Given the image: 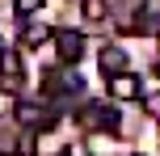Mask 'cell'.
Listing matches in <instances>:
<instances>
[{
    "label": "cell",
    "mask_w": 160,
    "mask_h": 156,
    "mask_svg": "<svg viewBox=\"0 0 160 156\" xmlns=\"http://www.w3.org/2000/svg\"><path fill=\"white\" fill-rule=\"evenodd\" d=\"M55 47H59V59L63 63H76L84 55V34L80 30H55Z\"/></svg>",
    "instance_id": "cell-1"
},
{
    "label": "cell",
    "mask_w": 160,
    "mask_h": 156,
    "mask_svg": "<svg viewBox=\"0 0 160 156\" xmlns=\"http://www.w3.org/2000/svg\"><path fill=\"white\" fill-rule=\"evenodd\" d=\"M17 80H21V51H17V47H4V51H0V84L13 93Z\"/></svg>",
    "instance_id": "cell-2"
},
{
    "label": "cell",
    "mask_w": 160,
    "mask_h": 156,
    "mask_svg": "<svg viewBox=\"0 0 160 156\" xmlns=\"http://www.w3.org/2000/svg\"><path fill=\"white\" fill-rule=\"evenodd\" d=\"M110 97H114V101H135V97H143V80H139L135 72L114 76V80H110Z\"/></svg>",
    "instance_id": "cell-3"
},
{
    "label": "cell",
    "mask_w": 160,
    "mask_h": 156,
    "mask_svg": "<svg viewBox=\"0 0 160 156\" xmlns=\"http://www.w3.org/2000/svg\"><path fill=\"white\" fill-rule=\"evenodd\" d=\"M97 63H101V72L114 80V76H127V63H131V59H127V51H122V47H101Z\"/></svg>",
    "instance_id": "cell-4"
},
{
    "label": "cell",
    "mask_w": 160,
    "mask_h": 156,
    "mask_svg": "<svg viewBox=\"0 0 160 156\" xmlns=\"http://www.w3.org/2000/svg\"><path fill=\"white\" fill-rule=\"evenodd\" d=\"M17 123H21V127H30V131H47L55 118H47V110H42V106H34V101H21V106H17Z\"/></svg>",
    "instance_id": "cell-5"
},
{
    "label": "cell",
    "mask_w": 160,
    "mask_h": 156,
    "mask_svg": "<svg viewBox=\"0 0 160 156\" xmlns=\"http://www.w3.org/2000/svg\"><path fill=\"white\" fill-rule=\"evenodd\" d=\"M80 118H84V127H114V110L101 106V101H88Z\"/></svg>",
    "instance_id": "cell-6"
},
{
    "label": "cell",
    "mask_w": 160,
    "mask_h": 156,
    "mask_svg": "<svg viewBox=\"0 0 160 156\" xmlns=\"http://www.w3.org/2000/svg\"><path fill=\"white\" fill-rule=\"evenodd\" d=\"M21 42H25V47H42V42H55V30H51V25L30 21V25L21 30Z\"/></svg>",
    "instance_id": "cell-7"
},
{
    "label": "cell",
    "mask_w": 160,
    "mask_h": 156,
    "mask_svg": "<svg viewBox=\"0 0 160 156\" xmlns=\"http://www.w3.org/2000/svg\"><path fill=\"white\" fill-rule=\"evenodd\" d=\"M110 13V0H80V17L84 21H105Z\"/></svg>",
    "instance_id": "cell-8"
},
{
    "label": "cell",
    "mask_w": 160,
    "mask_h": 156,
    "mask_svg": "<svg viewBox=\"0 0 160 156\" xmlns=\"http://www.w3.org/2000/svg\"><path fill=\"white\" fill-rule=\"evenodd\" d=\"M127 30H143V34H160V8L152 13V8H143V17L139 21H131Z\"/></svg>",
    "instance_id": "cell-9"
},
{
    "label": "cell",
    "mask_w": 160,
    "mask_h": 156,
    "mask_svg": "<svg viewBox=\"0 0 160 156\" xmlns=\"http://www.w3.org/2000/svg\"><path fill=\"white\" fill-rule=\"evenodd\" d=\"M13 8H17L21 17H30V13H38V8H42V0H13Z\"/></svg>",
    "instance_id": "cell-10"
},
{
    "label": "cell",
    "mask_w": 160,
    "mask_h": 156,
    "mask_svg": "<svg viewBox=\"0 0 160 156\" xmlns=\"http://www.w3.org/2000/svg\"><path fill=\"white\" fill-rule=\"evenodd\" d=\"M59 156H88V148H84V143H68Z\"/></svg>",
    "instance_id": "cell-11"
},
{
    "label": "cell",
    "mask_w": 160,
    "mask_h": 156,
    "mask_svg": "<svg viewBox=\"0 0 160 156\" xmlns=\"http://www.w3.org/2000/svg\"><path fill=\"white\" fill-rule=\"evenodd\" d=\"M148 114H156V118H160V93H156V97H148Z\"/></svg>",
    "instance_id": "cell-12"
},
{
    "label": "cell",
    "mask_w": 160,
    "mask_h": 156,
    "mask_svg": "<svg viewBox=\"0 0 160 156\" xmlns=\"http://www.w3.org/2000/svg\"><path fill=\"white\" fill-rule=\"evenodd\" d=\"M0 51H4V42H0Z\"/></svg>",
    "instance_id": "cell-13"
},
{
    "label": "cell",
    "mask_w": 160,
    "mask_h": 156,
    "mask_svg": "<svg viewBox=\"0 0 160 156\" xmlns=\"http://www.w3.org/2000/svg\"><path fill=\"white\" fill-rule=\"evenodd\" d=\"M0 156H4V152H0Z\"/></svg>",
    "instance_id": "cell-14"
}]
</instances>
